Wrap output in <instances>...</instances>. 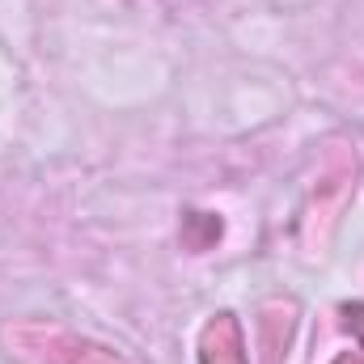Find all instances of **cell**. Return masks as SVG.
Returning a JSON list of instances; mask_svg holds the SVG:
<instances>
[{"label": "cell", "mask_w": 364, "mask_h": 364, "mask_svg": "<svg viewBox=\"0 0 364 364\" xmlns=\"http://www.w3.org/2000/svg\"><path fill=\"white\" fill-rule=\"evenodd\" d=\"M203 364H246L242 352V335L233 318H216L203 335Z\"/></svg>", "instance_id": "1"}, {"label": "cell", "mask_w": 364, "mask_h": 364, "mask_svg": "<svg viewBox=\"0 0 364 364\" xmlns=\"http://www.w3.org/2000/svg\"><path fill=\"white\" fill-rule=\"evenodd\" d=\"M360 335H364V322H360Z\"/></svg>", "instance_id": "3"}, {"label": "cell", "mask_w": 364, "mask_h": 364, "mask_svg": "<svg viewBox=\"0 0 364 364\" xmlns=\"http://www.w3.org/2000/svg\"><path fill=\"white\" fill-rule=\"evenodd\" d=\"M339 364H360V360H352V356H343V360H339Z\"/></svg>", "instance_id": "2"}]
</instances>
